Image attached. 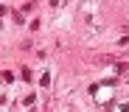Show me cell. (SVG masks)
Here are the masks:
<instances>
[{
    "mask_svg": "<svg viewBox=\"0 0 129 112\" xmlns=\"http://www.w3.org/2000/svg\"><path fill=\"white\" fill-rule=\"evenodd\" d=\"M39 84H42V87H48V84H51V73H45V76H42V79H39Z\"/></svg>",
    "mask_w": 129,
    "mask_h": 112,
    "instance_id": "6da1fadb",
    "label": "cell"
}]
</instances>
